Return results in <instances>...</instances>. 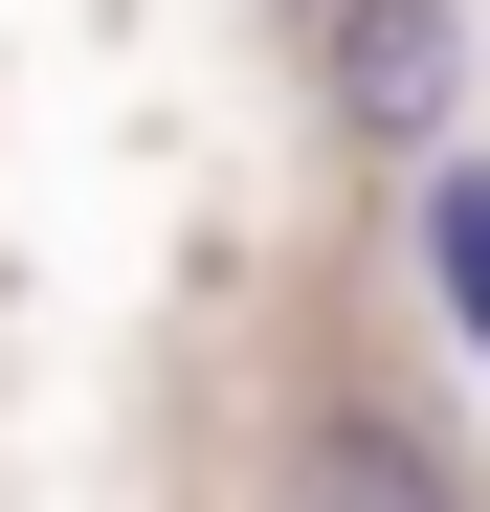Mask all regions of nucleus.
<instances>
[{
    "label": "nucleus",
    "instance_id": "nucleus-1",
    "mask_svg": "<svg viewBox=\"0 0 490 512\" xmlns=\"http://www.w3.org/2000/svg\"><path fill=\"white\" fill-rule=\"evenodd\" d=\"M446 90H468V0H335V112H357L379 156H424Z\"/></svg>",
    "mask_w": 490,
    "mask_h": 512
},
{
    "label": "nucleus",
    "instance_id": "nucleus-3",
    "mask_svg": "<svg viewBox=\"0 0 490 512\" xmlns=\"http://www.w3.org/2000/svg\"><path fill=\"white\" fill-rule=\"evenodd\" d=\"M424 268H446V312L490 334V179H424Z\"/></svg>",
    "mask_w": 490,
    "mask_h": 512
},
{
    "label": "nucleus",
    "instance_id": "nucleus-2",
    "mask_svg": "<svg viewBox=\"0 0 490 512\" xmlns=\"http://www.w3.org/2000/svg\"><path fill=\"white\" fill-rule=\"evenodd\" d=\"M290 512H468L446 490V446L401 401H312V446H290Z\"/></svg>",
    "mask_w": 490,
    "mask_h": 512
}]
</instances>
